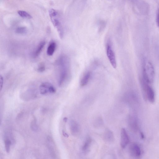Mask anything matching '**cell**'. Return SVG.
Returning a JSON list of instances; mask_svg holds the SVG:
<instances>
[{
	"instance_id": "8",
	"label": "cell",
	"mask_w": 159,
	"mask_h": 159,
	"mask_svg": "<svg viewBox=\"0 0 159 159\" xmlns=\"http://www.w3.org/2000/svg\"><path fill=\"white\" fill-rule=\"evenodd\" d=\"M120 145L123 148H125L129 142V138L125 129L122 128L121 131Z\"/></svg>"
},
{
	"instance_id": "6",
	"label": "cell",
	"mask_w": 159,
	"mask_h": 159,
	"mask_svg": "<svg viewBox=\"0 0 159 159\" xmlns=\"http://www.w3.org/2000/svg\"><path fill=\"white\" fill-rule=\"evenodd\" d=\"M39 89L40 92L43 95L48 93L54 94L56 92L55 88L51 84L48 82L42 83L39 86Z\"/></svg>"
},
{
	"instance_id": "19",
	"label": "cell",
	"mask_w": 159,
	"mask_h": 159,
	"mask_svg": "<svg viewBox=\"0 0 159 159\" xmlns=\"http://www.w3.org/2000/svg\"><path fill=\"white\" fill-rule=\"evenodd\" d=\"M49 150L51 156L53 157L54 158H55L56 157V154L54 150V148L50 145L49 146H48Z\"/></svg>"
},
{
	"instance_id": "22",
	"label": "cell",
	"mask_w": 159,
	"mask_h": 159,
	"mask_svg": "<svg viewBox=\"0 0 159 159\" xmlns=\"http://www.w3.org/2000/svg\"><path fill=\"white\" fill-rule=\"evenodd\" d=\"M156 23L157 26L159 27V9L158 10L157 13Z\"/></svg>"
},
{
	"instance_id": "1",
	"label": "cell",
	"mask_w": 159,
	"mask_h": 159,
	"mask_svg": "<svg viewBox=\"0 0 159 159\" xmlns=\"http://www.w3.org/2000/svg\"><path fill=\"white\" fill-rule=\"evenodd\" d=\"M56 65L58 70V84L61 87L70 78V59L65 55H62L58 59Z\"/></svg>"
},
{
	"instance_id": "10",
	"label": "cell",
	"mask_w": 159,
	"mask_h": 159,
	"mask_svg": "<svg viewBox=\"0 0 159 159\" xmlns=\"http://www.w3.org/2000/svg\"><path fill=\"white\" fill-rule=\"evenodd\" d=\"M92 73L90 71H88L84 74L80 82V86L84 87L87 85L91 78Z\"/></svg>"
},
{
	"instance_id": "24",
	"label": "cell",
	"mask_w": 159,
	"mask_h": 159,
	"mask_svg": "<svg viewBox=\"0 0 159 159\" xmlns=\"http://www.w3.org/2000/svg\"><path fill=\"white\" fill-rule=\"evenodd\" d=\"M68 120V118L67 117H65L63 119V121L64 122H66Z\"/></svg>"
},
{
	"instance_id": "14",
	"label": "cell",
	"mask_w": 159,
	"mask_h": 159,
	"mask_svg": "<svg viewBox=\"0 0 159 159\" xmlns=\"http://www.w3.org/2000/svg\"><path fill=\"white\" fill-rule=\"evenodd\" d=\"M92 141V139L90 137H88L87 139L82 147V151L84 153H87L89 151L91 146Z\"/></svg>"
},
{
	"instance_id": "13",
	"label": "cell",
	"mask_w": 159,
	"mask_h": 159,
	"mask_svg": "<svg viewBox=\"0 0 159 159\" xmlns=\"http://www.w3.org/2000/svg\"><path fill=\"white\" fill-rule=\"evenodd\" d=\"M46 44V42L44 41H42L39 44L33 53V56L34 58H37L39 56Z\"/></svg>"
},
{
	"instance_id": "5",
	"label": "cell",
	"mask_w": 159,
	"mask_h": 159,
	"mask_svg": "<svg viewBox=\"0 0 159 159\" xmlns=\"http://www.w3.org/2000/svg\"><path fill=\"white\" fill-rule=\"evenodd\" d=\"M143 89L145 98L151 103H154L155 101V94L152 87L144 81Z\"/></svg>"
},
{
	"instance_id": "21",
	"label": "cell",
	"mask_w": 159,
	"mask_h": 159,
	"mask_svg": "<svg viewBox=\"0 0 159 159\" xmlns=\"http://www.w3.org/2000/svg\"><path fill=\"white\" fill-rule=\"evenodd\" d=\"M0 83H1V91L3 88L4 84V78L1 75L0 76Z\"/></svg>"
},
{
	"instance_id": "23",
	"label": "cell",
	"mask_w": 159,
	"mask_h": 159,
	"mask_svg": "<svg viewBox=\"0 0 159 159\" xmlns=\"http://www.w3.org/2000/svg\"><path fill=\"white\" fill-rule=\"evenodd\" d=\"M62 132L63 135L65 137L68 138L69 137V136L68 135V134L65 132L63 131Z\"/></svg>"
},
{
	"instance_id": "16",
	"label": "cell",
	"mask_w": 159,
	"mask_h": 159,
	"mask_svg": "<svg viewBox=\"0 0 159 159\" xmlns=\"http://www.w3.org/2000/svg\"><path fill=\"white\" fill-rule=\"evenodd\" d=\"M18 13L19 16L23 18L28 19L32 18L31 15L26 11H18Z\"/></svg>"
},
{
	"instance_id": "17",
	"label": "cell",
	"mask_w": 159,
	"mask_h": 159,
	"mask_svg": "<svg viewBox=\"0 0 159 159\" xmlns=\"http://www.w3.org/2000/svg\"><path fill=\"white\" fill-rule=\"evenodd\" d=\"M31 127L33 131L36 132L38 131V127L37 124V121L35 118H34L31 122Z\"/></svg>"
},
{
	"instance_id": "12",
	"label": "cell",
	"mask_w": 159,
	"mask_h": 159,
	"mask_svg": "<svg viewBox=\"0 0 159 159\" xmlns=\"http://www.w3.org/2000/svg\"><path fill=\"white\" fill-rule=\"evenodd\" d=\"M104 140L106 141L111 142L113 141L114 139L113 132L109 129H106L103 135Z\"/></svg>"
},
{
	"instance_id": "4",
	"label": "cell",
	"mask_w": 159,
	"mask_h": 159,
	"mask_svg": "<svg viewBox=\"0 0 159 159\" xmlns=\"http://www.w3.org/2000/svg\"><path fill=\"white\" fill-rule=\"evenodd\" d=\"M106 50L107 55L109 62L113 68H116L117 64L115 53L113 50L110 40H108L107 42Z\"/></svg>"
},
{
	"instance_id": "3",
	"label": "cell",
	"mask_w": 159,
	"mask_h": 159,
	"mask_svg": "<svg viewBox=\"0 0 159 159\" xmlns=\"http://www.w3.org/2000/svg\"><path fill=\"white\" fill-rule=\"evenodd\" d=\"M49 13L53 25L57 29L60 37L63 39L64 37L63 31L58 13L53 9L50 10Z\"/></svg>"
},
{
	"instance_id": "7",
	"label": "cell",
	"mask_w": 159,
	"mask_h": 159,
	"mask_svg": "<svg viewBox=\"0 0 159 159\" xmlns=\"http://www.w3.org/2000/svg\"><path fill=\"white\" fill-rule=\"evenodd\" d=\"M129 152L132 156L138 158L141 155V151L140 147L135 143L131 144L129 147Z\"/></svg>"
},
{
	"instance_id": "15",
	"label": "cell",
	"mask_w": 159,
	"mask_h": 159,
	"mask_svg": "<svg viewBox=\"0 0 159 159\" xmlns=\"http://www.w3.org/2000/svg\"><path fill=\"white\" fill-rule=\"evenodd\" d=\"M5 148L7 153H9L11 150V146L12 144V141L8 137H7L4 139Z\"/></svg>"
},
{
	"instance_id": "2",
	"label": "cell",
	"mask_w": 159,
	"mask_h": 159,
	"mask_svg": "<svg viewBox=\"0 0 159 159\" xmlns=\"http://www.w3.org/2000/svg\"><path fill=\"white\" fill-rule=\"evenodd\" d=\"M143 74L144 81L148 84L153 83L155 78V71L153 64L150 61L144 63Z\"/></svg>"
},
{
	"instance_id": "20",
	"label": "cell",
	"mask_w": 159,
	"mask_h": 159,
	"mask_svg": "<svg viewBox=\"0 0 159 159\" xmlns=\"http://www.w3.org/2000/svg\"><path fill=\"white\" fill-rule=\"evenodd\" d=\"M46 68L44 64H39L37 68V71L39 72H42L46 70Z\"/></svg>"
},
{
	"instance_id": "9",
	"label": "cell",
	"mask_w": 159,
	"mask_h": 159,
	"mask_svg": "<svg viewBox=\"0 0 159 159\" xmlns=\"http://www.w3.org/2000/svg\"><path fill=\"white\" fill-rule=\"evenodd\" d=\"M70 128L72 135L74 136L77 135L80 131V127L78 123L75 121L72 120L70 122Z\"/></svg>"
},
{
	"instance_id": "11",
	"label": "cell",
	"mask_w": 159,
	"mask_h": 159,
	"mask_svg": "<svg viewBox=\"0 0 159 159\" xmlns=\"http://www.w3.org/2000/svg\"><path fill=\"white\" fill-rule=\"evenodd\" d=\"M56 48V44L55 42L52 41L50 42L48 46L47 53L49 56H52L53 55Z\"/></svg>"
},
{
	"instance_id": "18",
	"label": "cell",
	"mask_w": 159,
	"mask_h": 159,
	"mask_svg": "<svg viewBox=\"0 0 159 159\" xmlns=\"http://www.w3.org/2000/svg\"><path fill=\"white\" fill-rule=\"evenodd\" d=\"M16 32L18 34H25L27 33V30L26 27H20L16 29Z\"/></svg>"
}]
</instances>
